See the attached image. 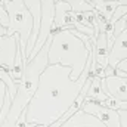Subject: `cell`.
Wrapping results in <instances>:
<instances>
[{"instance_id":"cell-8","label":"cell","mask_w":127,"mask_h":127,"mask_svg":"<svg viewBox=\"0 0 127 127\" xmlns=\"http://www.w3.org/2000/svg\"><path fill=\"white\" fill-rule=\"evenodd\" d=\"M127 58V28L121 32L111 44L108 53V65L115 68V65Z\"/></svg>"},{"instance_id":"cell-4","label":"cell","mask_w":127,"mask_h":127,"mask_svg":"<svg viewBox=\"0 0 127 127\" xmlns=\"http://www.w3.org/2000/svg\"><path fill=\"white\" fill-rule=\"evenodd\" d=\"M40 4H41L40 31H38V37H37L35 46H34L32 52L28 56V62L40 52V49L44 46V43L52 35V32L58 31V28H55V4H56L55 0H40Z\"/></svg>"},{"instance_id":"cell-9","label":"cell","mask_w":127,"mask_h":127,"mask_svg":"<svg viewBox=\"0 0 127 127\" xmlns=\"http://www.w3.org/2000/svg\"><path fill=\"white\" fill-rule=\"evenodd\" d=\"M111 96L108 93L103 92L102 86H100V78L99 77H93L89 89H87V93H86V99L84 102H97V103H102L105 102L106 99H109Z\"/></svg>"},{"instance_id":"cell-11","label":"cell","mask_w":127,"mask_h":127,"mask_svg":"<svg viewBox=\"0 0 127 127\" xmlns=\"http://www.w3.org/2000/svg\"><path fill=\"white\" fill-rule=\"evenodd\" d=\"M114 69H118V71H123V72H126V74H127V58H126V59H123L121 62H118V64H117Z\"/></svg>"},{"instance_id":"cell-7","label":"cell","mask_w":127,"mask_h":127,"mask_svg":"<svg viewBox=\"0 0 127 127\" xmlns=\"http://www.w3.org/2000/svg\"><path fill=\"white\" fill-rule=\"evenodd\" d=\"M100 86L105 93L117 100L127 102V78L124 77H105L100 78Z\"/></svg>"},{"instance_id":"cell-5","label":"cell","mask_w":127,"mask_h":127,"mask_svg":"<svg viewBox=\"0 0 127 127\" xmlns=\"http://www.w3.org/2000/svg\"><path fill=\"white\" fill-rule=\"evenodd\" d=\"M80 111H86V114L96 115L106 127H121V120H120L118 111L106 108L97 102H83Z\"/></svg>"},{"instance_id":"cell-12","label":"cell","mask_w":127,"mask_h":127,"mask_svg":"<svg viewBox=\"0 0 127 127\" xmlns=\"http://www.w3.org/2000/svg\"><path fill=\"white\" fill-rule=\"evenodd\" d=\"M118 3H120L121 6H127V0H118Z\"/></svg>"},{"instance_id":"cell-6","label":"cell","mask_w":127,"mask_h":127,"mask_svg":"<svg viewBox=\"0 0 127 127\" xmlns=\"http://www.w3.org/2000/svg\"><path fill=\"white\" fill-rule=\"evenodd\" d=\"M18 40H19L18 34H13L12 37H7V35L0 37V68L6 72L10 71L12 65L15 62V55L19 44Z\"/></svg>"},{"instance_id":"cell-2","label":"cell","mask_w":127,"mask_h":127,"mask_svg":"<svg viewBox=\"0 0 127 127\" xmlns=\"http://www.w3.org/2000/svg\"><path fill=\"white\" fill-rule=\"evenodd\" d=\"M90 52L86 49L84 43L75 37L68 28H62L52 32L50 47L47 52L49 65H62L71 68V80L77 81L84 66L89 61Z\"/></svg>"},{"instance_id":"cell-3","label":"cell","mask_w":127,"mask_h":127,"mask_svg":"<svg viewBox=\"0 0 127 127\" xmlns=\"http://www.w3.org/2000/svg\"><path fill=\"white\" fill-rule=\"evenodd\" d=\"M4 6L7 16H9V25L6 28V35L12 37L13 34L19 35V47H21V56L22 65H27V44L31 37L34 21H32L31 12L25 6L24 0H0Z\"/></svg>"},{"instance_id":"cell-10","label":"cell","mask_w":127,"mask_h":127,"mask_svg":"<svg viewBox=\"0 0 127 127\" xmlns=\"http://www.w3.org/2000/svg\"><path fill=\"white\" fill-rule=\"evenodd\" d=\"M0 25L4 28H7V25H9V16H7L4 6L1 4V1H0Z\"/></svg>"},{"instance_id":"cell-1","label":"cell","mask_w":127,"mask_h":127,"mask_svg":"<svg viewBox=\"0 0 127 127\" xmlns=\"http://www.w3.org/2000/svg\"><path fill=\"white\" fill-rule=\"evenodd\" d=\"M92 66V55L84 66L81 77L77 81L71 80V68L62 65H47L40 77L37 90L27 105L25 118L30 127H49L58 121L71 108L75 97L80 95L86 80L89 78ZM93 75V74H92Z\"/></svg>"},{"instance_id":"cell-13","label":"cell","mask_w":127,"mask_h":127,"mask_svg":"<svg viewBox=\"0 0 127 127\" xmlns=\"http://www.w3.org/2000/svg\"><path fill=\"white\" fill-rule=\"evenodd\" d=\"M114 1H118V0H114Z\"/></svg>"}]
</instances>
